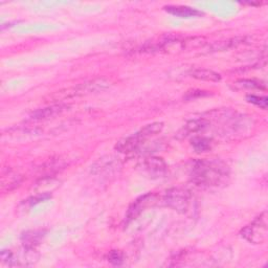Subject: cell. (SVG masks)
I'll return each mask as SVG.
<instances>
[{
  "mask_svg": "<svg viewBox=\"0 0 268 268\" xmlns=\"http://www.w3.org/2000/svg\"><path fill=\"white\" fill-rule=\"evenodd\" d=\"M143 170L152 178H159L167 172V164L160 157L151 156L144 160Z\"/></svg>",
  "mask_w": 268,
  "mask_h": 268,
  "instance_id": "5b68a950",
  "label": "cell"
},
{
  "mask_svg": "<svg viewBox=\"0 0 268 268\" xmlns=\"http://www.w3.org/2000/svg\"><path fill=\"white\" fill-rule=\"evenodd\" d=\"M191 77L194 79L200 80V81H207V82H219L221 81V76L213 70L203 69V68H197L191 72Z\"/></svg>",
  "mask_w": 268,
  "mask_h": 268,
  "instance_id": "7c38bea8",
  "label": "cell"
},
{
  "mask_svg": "<svg viewBox=\"0 0 268 268\" xmlns=\"http://www.w3.org/2000/svg\"><path fill=\"white\" fill-rule=\"evenodd\" d=\"M246 100L253 104L256 105L258 107H261L262 109H267V105H268V98L266 96H258V95H247L246 96Z\"/></svg>",
  "mask_w": 268,
  "mask_h": 268,
  "instance_id": "2e32d148",
  "label": "cell"
},
{
  "mask_svg": "<svg viewBox=\"0 0 268 268\" xmlns=\"http://www.w3.org/2000/svg\"><path fill=\"white\" fill-rule=\"evenodd\" d=\"M108 261L114 265H122L124 262V253L120 250H111L107 257Z\"/></svg>",
  "mask_w": 268,
  "mask_h": 268,
  "instance_id": "e0dca14e",
  "label": "cell"
},
{
  "mask_svg": "<svg viewBox=\"0 0 268 268\" xmlns=\"http://www.w3.org/2000/svg\"><path fill=\"white\" fill-rule=\"evenodd\" d=\"M192 195L190 191L181 188H173L168 190L164 196V201L167 206L185 214L191 205Z\"/></svg>",
  "mask_w": 268,
  "mask_h": 268,
  "instance_id": "3957f363",
  "label": "cell"
},
{
  "mask_svg": "<svg viewBox=\"0 0 268 268\" xmlns=\"http://www.w3.org/2000/svg\"><path fill=\"white\" fill-rule=\"evenodd\" d=\"M67 108H68V106L64 105V104H58V105H52L49 107L42 108V109H39V110L34 112V114L32 115V119L38 120V121L47 120V119L53 118L56 116L62 114V112L65 111Z\"/></svg>",
  "mask_w": 268,
  "mask_h": 268,
  "instance_id": "ba28073f",
  "label": "cell"
},
{
  "mask_svg": "<svg viewBox=\"0 0 268 268\" xmlns=\"http://www.w3.org/2000/svg\"><path fill=\"white\" fill-rule=\"evenodd\" d=\"M209 93L207 91H202V90H191L188 91L187 94L185 95V98L188 101L191 100H195V98H198V97H202V96H206Z\"/></svg>",
  "mask_w": 268,
  "mask_h": 268,
  "instance_id": "ac0fdd59",
  "label": "cell"
},
{
  "mask_svg": "<svg viewBox=\"0 0 268 268\" xmlns=\"http://www.w3.org/2000/svg\"><path fill=\"white\" fill-rule=\"evenodd\" d=\"M146 138L138 131L133 135L121 139L116 146V150L123 154H129L136 151L140 146H142Z\"/></svg>",
  "mask_w": 268,
  "mask_h": 268,
  "instance_id": "8992f818",
  "label": "cell"
},
{
  "mask_svg": "<svg viewBox=\"0 0 268 268\" xmlns=\"http://www.w3.org/2000/svg\"><path fill=\"white\" fill-rule=\"evenodd\" d=\"M244 41H245V38H234V39H230L227 41H220V42H216V43H214L210 48L213 51L227 50V49L236 47L240 44H243Z\"/></svg>",
  "mask_w": 268,
  "mask_h": 268,
  "instance_id": "4fadbf2b",
  "label": "cell"
},
{
  "mask_svg": "<svg viewBox=\"0 0 268 268\" xmlns=\"http://www.w3.org/2000/svg\"><path fill=\"white\" fill-rule=\"evenodd\" d=\"M44 234L45 233L43 231H31L23 234L21 240L24 247L35 248L37 245L40 244L41 240L44 237Z\"/></svg>",
  "mask_w": 268,
  "mask_h": 268,
  "instance_id": "8fae6325",
  "label": "cell"
},
{
  "mask_svg": "<svg viewBox=\"0 0 268 268\" xmlns=\"http://www.w3.org/2000/svg\"><path fill=\"white\" fill-rule=\"evenodd\" d=\"M267 214L266 211L258 218L253 220L247 227H245L240 235L244 238L246 241L252 244H261L266 241L268 229H267Z\"/></svg>",
  "mask_w": 268,
  "mask_h": 268,
  "instance_id": "7a4b0ae2",
  "label": "cell"
},
{
  "mask_svg": "<svg viewBox=\"0 0 268 268\" xmlns=\"http://www.w3.org/2000/svg\"><path fill=\"white\" fill-rule=\"evenodd\" d=\"M191 145L197 153H203L211 149L213 142H211V139L206 137H195L192 139Z\"/></svg>",
  "mask_w": 268,
  "mask_h": 268,
  "instance_id": "5bb4252c",
  "label": "cell"
},
{
  "mask_svg": "<svg viewBox=\"0 0 268 268\" xmlns=\"http://www.w3.org/2000/svg\"><path fill=\"white\" fill-rule=\"evenodd\" d=\"M230 178V169L221 160H197L192 168L191 180L196 186L214 188L225 185Z\"/></svg>",
  "mask_w": 268,
  "mask_h": 268,
  "instance_id": "6da1fadb",
  "label": "cell"
},
{
  "mask_svg": "<svg viewBox=\"0 0 268 268\" xmlns=\"http://www.w3.org/2000/svg\"><path fill=\"white\" fill-rule=\"evenodd\" d=\"M235 86L239 88H258V89H265V86H262V84L255 80H240L236 82Z\"/></svg>",
  "mask_w": 268,
  "mask_h": 268,
  "instance_id": "9a60e30c",
  "label": "cell"
},
{
  "mask_svg": "<svg viewBox=\"0 0 268 268\" xmlns=\"http://www.w3.org/2000/svg\"><path fill=\"white\" fill-rule=\"evenodd\" d=\"M165 10L172 14L174 16L180 17V18H192V17H197L202 15V13L197 11L195 9L189 8V7H183V6H169L165 7Z\"/></svg>",
  "mask_w": 268,
  "mask_h": 268,
  "instance_id": "9c48e42d",
  "label": "cell"
},
{
  "mask_svg": "<svg viewBox=\"0 0 268 268\" xmlns=\"http://www.w3.org/2000/svg\"><path fill=\"white\" fill-rule=\"evenodd\" d=\"M209 122L206 118H200V119H196L189 121L186 126L183 127V136H187L189 134L197 133L203 129H205L208 126Z\"/></svg>",
  "mask_w": 268,
  "mask_h": 268,
  "instance_id": "30bf717a",
  "label": "cell"
},
{
  "mask_svg": "<svg viewBox=\"0 0 268 268\" xmlns=\"http://www.w3.org/2000/svg\"><path fill=\"white\" fill-rule=\"evenodd\" d=\"M155 200V196L151 193L146 194L142 197H139L138 199H136L131 206L128 209V213H127V222H130L134 219H136V217H138L140 214H142V211L148 207L149 205H151V203Z\"/></svg>",
  "mask_w": 268,
  "mask_h": 268,
  "instance_id": "52a82bcc",
  "label": "cell"
},
{
  "mask_svg": "<svg viewBox=\"0 0 268 268\" xmlns=\"http://www.w3.org/2000/svg\"><path fill=\"white\" fill-rule=\"evenodd\" d=\"M39 256L36 253L35 248L24 247L21 252L16 256L11 250L2 251V261L9 266H30L38 262Z\"/></svg>",
  "mask_w": 268,
  "mask_h": 268,
  "instance_id": "277c9868",
  "label": "cell"
}]
</instances>
